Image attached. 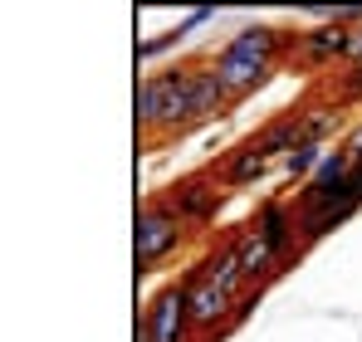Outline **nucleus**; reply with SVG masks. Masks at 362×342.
Returning a JSON list of instances; mask_svg holds the SVG:
<instances>
[{
  "instance_id": "nucleus-8",
  "label": "nucleus",
  "mask_w": 362,
  "mask_h": 342,
  "mask_svg": "<svg viewBox=\"0 0 362 342\" xmlns=\"http://www.w3.org/2000/svg\"><path fill=\"white\" fill-rule=\"evenodd\" d=\"M353 54V25L343 20H323L318 30H299V45H294V59L303 69H328V64H348Z\"/></svg>"
},
{
  "instance_id": "nucleus-1",
  "label": "nucleus",
  "mask_w": 362,
  "mask_h": 342,
  "mask_svg": "<svg viewBox=\"0 0 362 342\" xmlns=\"http://www.w3.org/2000/svg\"><path fill=\"white\" fill-rule=\"evenodd\" d=\"M191 225L181 220V211L172 206L167 191H152L142 206H137V230H132V259H137V274H152L162 269L181 244H186Z\"/></svg>"
},
{
  "instance_id": "nucleus-17",
  "label": "nucleus",
  "mask_w": 362,
  "mask_h": 342,
  "mask_svg": "<svg viewBox=\"0 0 362 342\" xmlns=\"http://www.w3.org/2000/svg\"><path fill=\"white\" fill-rule=\"evenodd\" d=\"M181 40H186L181 30H167V35H157V40H142V45H137V59H157L162 49H172V45H181Z\"/></svg>"
},
{
  "instance_id": "nucleus-16",
  "label": "nucleus",
  "mask_w": 362,
  "mask_h": 342,
  "mask_svg": "<svg viewBox=\"0 0 362 342\" xmlns=\"http://www.w3.org/2000/svg\"><path fill=\"white\" fill-rule=\"evenodd\" d=\"M333 93L338 103H362V64H348L343 73H333Z\"/></svg>"
},
{
  "instance_id": "nucleus-6",
  "label": "nucleus",
  "mask_w": 362,
  "mask_h": 342,
  "mask_svg": "<svg viewBox=\"0 0 362 342\" xmlns=\"http://www.w3.org/2000/svg\"><path fill=\"white\" fill-rule=\"evenodd\" d=\"M250 225L274 244V254L284 259V269L303 254V249H299V216H294V201H284V196L259 201V206H255V216H250Z\"/></svg>"
},
{
  "instance_id": "nucleus-5",
  "label": "nucleus",
  "mask_w": 362,
  "mask_h": 342,
  "mask_svg": "<svg viewBox=\"0 0 362 342\" xmlns=\"http://www.w3.org/2000/svg\"><path fill=\"white\" fill-rule=\"evenodd\" d=\"M142 318H147V328H152V342H191L196 338V328H191V298H186V284H167L157 288L152 298H147V308H142Z\"/></svg>"
},
{
  "instance_id": "nucleus-3",
  "label": "nucleus",
  "mask_w": 362,
  "mask_h": 342,
  "mask_svg": "<svg viewBox=\"0 0 362 342\" xmlns=\"http://www.w3.org/2000/svg\"><path fill=\"white\" fill-rule=\"evenodd\" d=\"M181 284H186V298H191V328H196V338H226V333H230V308H235V298H230L226 288L211 284L201 264L186 269Z\"/></svg>"
},
{
  "instance_id": "nucleus-13",
  "label": "nucleus",
  "mask_w": 362,
  "mask_h": 342,
  "mask_svg": "<svg viewBox=\"0 0 362 342\" xmlns=\"http://www.w3.org/2000/svg\"><path fill=\"white\" fill-rule=\"evenodd\" d=\"M201 269H206V279L216 288H226L230 298H240L245 288H250V279H245V269H240V249H235V235L216 249V254H206L201 259Z\"/></svg>"
},
{
  "instance_id": "nucleus-4",
  "label": "nucleus",
  "mask_w": 362,
  "mask_h": 342,
  "mask_svg": "<svg viewBox=\"0 0 362 342\" xmlns=\"http://www.w3.org/2000/svg\"><path fill=\"white\" fill-rule=\"evenodd\" d=\"M167 196H172V206L181 211V220L191 230L211 225L216 216H221V201H226V186L216 181V171H191V176H181V181H172L167 186Z\"/></svg>"
},
{
  "instance_id": "nucleus-2",
  "label": "nucleus",
  "mask_w": 362,
  "mask_h": 342,
  "mask_svg": "<svg viewBox=\"0 0 362 342\" xmlns=\"http://www.w3.org/2000/svg\"><path fill=\"white\" fill-rule=\"evenodd\" d=\"M191 127H196V108H191V64L157 69V142L186 137Z\"/></svg>"
},
{
  "instance_id": "nucleus-7",
  "label": "nucleus",
  "mask_w": 362,
  "mask_h": 342,
  "mask_svg": "<svg viewBox=\"0 0 362 342\" xmlns=\"http://www.w3.org/2000/svg\"><path fill=\"white\" fill-rule=\"evenodd\" d=\"M211 69H216V78L226 83V93L240 103L250 93H259L269 78H274V64H264V59H250L240 49H230V45H221L216 54H211Z\"/></svg>"
},
{
  "instance_id": "nucleus-12",
  "label": "nucleus",
  "mask_w": 362,
  "mask_h": 342,
  "mask_svg": "<svg viewBox=\"0 0 362 342\" xmlns=\"http://www.w3.org/2000/svg\"><path fill=\"white\" fill-rule=\"evenodd\" d=\"M299 127H303V108H284L279 117H269V122H264L250 142H255V147L274 162V157H289V152L299 147Z\"/></svg>"
},
{
  "instance_id": "nucleus-15",
  "label": "nucleus",
  "mask_w": 362,
  "mask_h": 342,
  "mask_svg": "<svg viewBox=\"0 0 362 342\" xmlns=\"http://www.w3.org/2000/svg\"><path fill=\"white\" fill-rule=\"evenodd\" d=\"M323 157H328V147H313V142H299V147H294V152H289V157H284V171H289V176H294V181H308V176H313V171H318V162H323Z\"/></svg>"
},
{
  "instance_id": "nucleus-10",
  "label": "nucleus",
  "mask_w": 362,
  "mask_h": 342,
  "mask_svg": "<svg viewBox=\"0 0 362 342\" xmlns=\"http://www.w3.org/2000/svg\"><path fill=\"white\" fill-rule=\"evenodd\" d=\"M191 108H196V127L211 117H226L235 108V98L226 93V83L216 78L211 59H191Z\"/></svg>"
},
{
  "instance_id": "nucleus-9",
  "label": "nucleus",
  "mask_w": 362,
  "mask_h": 342,
  "mask_svg": "<svg viewBox=\"0 0 362 342\" xmlns=\"http://www.w3.org/2000/svg\"><path fill=\"white\" fill-rule=\"evenodd\" d=\"M235 249H240V269H245V279H250V288H264L274 274H284V259L274 254V244L250 225V220L235 230Z\"/></svg>"
},
{
  "instance_id": "nucleus-20",
  "label": "nucleus",
  "mask_w": 362,
  "mask_h": 342,
  "mask_svg": "<svg viewBox=\"0 0 362 342\" xmlns=\"http://www.w3.org/2000/svg\"><path fill=\"white\" fill-rule=\"evenodd\" d=\"M348 64H362V25L353 30V54H348Z\"/></svg>"
},
{
  "instance_id": "nucleus-19",
  "label": "nucleus",
  "mask_w": 362,
  "mask_h": 342,
  "mask_svg": "<svg viewBox=\"0 0 362 342\" xmlns=\"http://www.w3.org/2000/svg\"><path fill=\"white\" fill-rule=\"evenodd\" d=\"M343 147L353 152V167H362V122L353 127V132H348V142H343Z\"/></svg>"
},
{
  "instance_id": "nucleus-11",
  "label": "nucleus",
  "mask_w": 362,
  "mask_h": 342,
  "mask_svg": "<svg viewBox=\"0 0 362 342\" xmlns=\"http://www.w3.org/2000/svg\"><path fill=\"white\" fill-rule=\"evenodd\" d=\"M269 167H274V162H269V157H264V152H259V147L245 137L240 147H235V152H226V157H221L211 171H216V181H221L226 191H240V186L264 181V176H269Z\"/></svg>"
},
{
  "instance_id": "nucleus-14",
  "label": "nucleus",
  "mask_w": 362,
  "mask_h": 342,
  "mask_svg": "<svg viewBox=\"0 0 362 342\" xmlns=\"http://www.w3.org/2000/svg\"><path fill=\"white\" fill-rule=\"evenodd\" d=\"M338 127V103H323V108H303V127H299V142H313L323 147Z\"/></svg>"
},
{
  "instance_id": "nucleus-18",
  "label": "nucleus",
  "mask_w": 362,
  "mask_h": 342,
  "mask_svg": "<svg viewBox=\"0 0 362 342\" xmlns=\"http://www.w3.org/2000/svg\"><path fill=\"white\" fill-rule=\"evenodd\" d=\"M259 293H264V288H245L240 298H235V308H230V328H240L245 318H250V313L259 308Z\"/></svg>"
}]
</instances>
